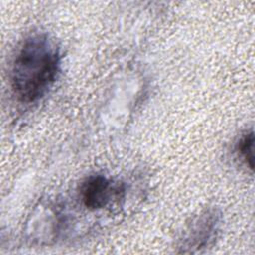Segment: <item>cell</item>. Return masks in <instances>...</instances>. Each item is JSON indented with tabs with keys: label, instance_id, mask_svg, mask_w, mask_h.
Returning <instances> with one entry per match:
<instances>
[{
	"label": "cell",
	"instance_id": "cell-1",
	"mask_svg": "<svg viewBox=\"0 0 255 255\" xmlns=\"http://www.w3.org/2000/svg\"><path fill=\"white\" fill-rule=\"evenodd\" d=\"M61 66L55 41L46 34L28 37L13 60L11 84L16 97L24 103L41 99L54 84Z\"/></svg>",
	"mask_w": 255,
	"mask_h": 255
},
{
	"label": "cell",
	"instance_id": "cell-2",
	"mask_svg": "<svg viewBox=\"0 0 255 255\" xmlns=\"http://www.w3.org/2000/svg\"><path fill=\"white\" fill-rule=\"evenodd\" d=\"M125 189L122 184L112 179L95 174L88 176L80 186V197L83 204L91 210L106 207L112 200L119 199Z\"/></svg>",
	"mask_w": 255,
	"mask_h": 255
},
{
	"label": "cell",
	"instance_id": "cell-3",
	"mask_svg": "<svg viewBox=\"0 0 255 255\" xmlns=\"http://www.w3.org/2000/svg\"><path fill=\"white\" fill-rule=\"evenodd\" d=\"M219 225V216L215 211H207L196 218L183 235L180 247L181 252L194 253L207 247Z\"/></svg>",
	"mask_w": 255,
	"mask_h": 255
},
{
	"label": "cell",
	"instance_id": "cell-4",
	"mask_svg": "<svg viewBox=\"0 0 255 255\" xmlns=\"http://www.w3.org/2000/svg\"><path fill=\"white\" fill-rule=\"evenodd\" d=\"M253 146H254V133L252 130L246 131L239 138L236 144V151L238 153L239 158L251 170H253V167H254Z\"/></svg>",
	"mask_w": 255,
	"mask_h": 255
}]
</instances>
